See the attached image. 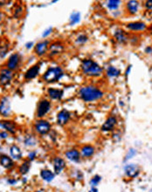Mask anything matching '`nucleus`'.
<instances>
[{
    "instance_id": "f257e3e1",
    "label": "nucleus",
    "mask_w": 152,
    "mask_h": 192,
    "mask_svg": "<svg viewBox=\"0 0 152 192\" xmlns=\"http://www.w3.org/2000/svg\"><path fill=\"white\" fill-rule=\"evenodd\" d=\"M79 94L84 102H90L102 99L103 97V92L100 90L96 87L87 86L83 87L80 89Z\"/></svg>"
},
{
    "instance_id": "f03ea898",
    "label": "nucleus",
    "mask_w": 152,
    "mask_h": 192,
    "mask_svg": "<svg viewBox=\"0 0 152 192\" xmlns=\"http://www.w3.org/2000/svg\"><path fill=\"white\" fill-rule=\"evenodd\" d=\"M81 69L84 74L87 76H99L102 72V68L98 65L96 62L92 60L87 59L84 60L81 63Z\"/></svg>"
},
{
    "instance_id": "7ed1b4c3",
    "label": "nucleus",
    "mask_w": 152,
    "mask_h": 192,
    "mask_svg": "<svg viewBox=\"0 0 152 192\" xmlns=\"http://www.w3.org/2000/svg\"><path fill=\"white\" fill-rule=\"evenodd\" d=\"M63 76V70L60 66L56 67H50L48 70L44 73L43 79L46 82L54 83L58 81Z\"/></svg>"
},
{
    "instance_id": "20e7f679",
    "label": "nucleus",
    "mask_w": 152,
    "mask_h": 192,
    "mask_svg": "<svg viewBox=\"0 0 152 192\" xmlns=\"http://www.w3.org/2000/svg\"><path fill=\"white\" fill-rule=\"evenodd\" d=\"M35 128H36L37 132L39 135H46L50 131L51 124L48 121L45 120H37L36 123H35Z\"/></svg>"
},
{
    "instance_id": "39448f33",
    "label": "nucleus",
    "mask_w": 152,
    "mask_h": 192,
    "mask_svg": "<svg viewBox=\"0 0 152 192\" xmlns=\"http://www.w3.org/2000/svg\"><path fill=\"white\" fill-rule=\"evenodd\" d=\"M50 107H51V104H50V102L48 101H46V100L40 101V102L39 103L38 108H37V115H38V117L41 118L43 116H45L49 112Z\"/></svg>"
},
{
    "instance_id": "423d86ee",
    "label": "nucleus",
    "mask_w": 152,
    "mask_h": 192,
    "mask_svg": "<svg viewBox=\"0 0 152 192\" xmlns=\"http://www.w3.org/2000/svg\"><path fill=\"white\" fill-rule=\"evenodd\" d=\"M12 77H13V73H12V70H10L8 68L2 69L0 72V85L1 86L8 85L11 82Z\"/></svg>"
},
{
    "instance_id": "0eeeda50",
    "label": "nucleus",
    "mask_w": 152,
    "mask_h": 192,
    "mask_svg": "<svg viewBox=\"0 0 152 192\" xmlns=\"http://www.w3.org/2000/svg\"><path fill=\"white\" fill-rule=\"evenodd\" d=\"M124 171H125V174H126L127 176L134 178V177H136L139 175L140 168L136 164H128V165L125 166Z\"/></svg>"
},
{
    "instance_id": "6e6552de",
    "label": "nucleus",
    "mask_w": 152,
    "mask_h": 192,
    "mask_svg": "<svg viewBox=\"0 0 152 192\" xmlns=\"http://www.w3.org/2000/svg\"><path fill=\"white\" fill-rule=\"evenodd\" d=\"M11 113V103L7 97H4L0 102V114L3 116H8Z\"/></svg>"
},
{
    "instance_id": "1a4fd4ad",
    "label": "nucleus",
    "mask_w": 152,
    "mask_h": 192,
    "mask_svg": "<svg viewBox=\"0 0 152 192\" xmlns=\"http://www.w3.org/2000/svg\"><path fill=\"white\" fill-rule=\"evenodd\" d=\"M69 119H70V113L66 109L61 110V112L58 114V115H57V121H58V123L61 126L66 125L68 122Z\"/></svg>"
},
{
    "instance_id": "9d476101",
    "label": "nucleus",
    "mask_w": 152,
    "mask_h": 192,
    "mask_svg": "<svg viewBox=\"0 0 152 192\" xmlns=\"http://www.w3.org/2000/svg\"><path fill=\"white\" fill-rule=\"evenodd\" d=\"M116 122H117V120L115 116H109L106 121L104 122V124L102 127V131H111L113 130V128L115 127V126L116 125Z\"/></svg>"
},
{
    "instance_id": "9b49d317",
    "label": "nucleus",
    "mask_w": 152,
    "mask_h": 192,
    "mask_svg": "<svg viewBox=\"0 0 152 192\" xmlns=\"http://www.w3.org/2000/svg\"><path fill=\"white\" fill-rule=\"evenodd\" d=\"M54 168L55 174H60L61 171L66 167V162L64 161V159H62L61 157H55L54 159Z\"/></svg>"
},
{
    "instance_id": "f8f14e48",
    "label": "nucleus",
    "mask_w": 152,
    "mask_h": 192,
    "mask_svg": "<svg viewBox=\"0 0 152 192\" xmlns=\"http://www.w3.org/2000/svg\"><path fill=\"white\" fill-rule=\"evenodd\" d=\"M63 50H64V46L61 42H55L50 46L49 54L51 56H55V55L61 54L63 52Z\"/></svg>"
},
{
    "instance_id": "ddd939ff",
    "label": "nucleus",
    "mask_w": 152,
    "mask_h": 192,
    "mask_svg": "<svg viewBox=\"0 0 152 192\" xmlns=\"http://www.w3.org/2000/svg\"><path fill=\"white\" fill-rule=\"evenodd\" d=\"M48 41L45 40V41H41L39 42L35 46V53L37 55L39 56H43L44 54L46 53V50L48 48Z\"/></svg>"
},
{
    "instance_id": "4468645a",
    "label": "nucleus",
    "mask_w": 152,
    "mask_h": 192,
    "mask_svg": "<svg viewBox=\"0 0 152 192\" xmlns=\"http://www.w3.org/2000/svg\"><path fill=\"white\" fill-rule=\"evenodd\" d=\"M19 60H20V58H19V55L18 54H12V56L9 58V60H8V63H7L8 69H10V70L16 69L18 63H19Z\"/></svg>"
},
{
    "instance_id": "2eb2a0df",
    "label": "nucleus",
    "mask_w": 152,
    "mask_h": 192,
    "mask_svg": "<svg viewBox=\"0 0 152 192\" xmlns=\"http://www.w3.org/2000/svg\"><path fill=\"white\" fill-rule=\"evenodd\" d=\"M0 127L4 129H6L8 132L15 134L16 132V124L12 120H2L0 121Z\"/></svg>"
},
{
    "instance_id": "dca6fc26",
    "label": "nucleus",
    "mask_w": 152,
    "mask_h": 192,
    "mask_svg": "<svg viewBox=\"0 0 152 192\" xmlns=\"http://www.w3.org/2000/svg\"><path fill=\"white\" fill-rule=\"evenodd\" d=\"M66 157H67L68 160L72 161L74 162H79L80 160V154L77 150H67V152L65 153Z\"/></svg>"
},
{
    "instance_id": "f3484780",
    "label": "nucleus",
    "mask_w": 152,
    "mask_h": 192,
    "mask_svg": "<svg viewBox=\"0 0 152 192\" xmlns=\"http://www.w3.org/2000/svg\"><path fill=\"white\" fill-rule=\"evenodd\" d=\"M39 66L38 65H35V66H32L31 68H29L25 74H24V78L26 79H34L35 77H37V75L39 74Z\"/></svg>"
},
{
    "instance_id": "a211bd4d",
    "label": "nucleus",
    "mask_w": 152,
    "mask_h": 192,
    "mask_svg": "<svg viewBox=\"0 0 152 192\" xmlns=\"http://www.w3.org/2000/svg\"><path fill=\"white\" fill-rule=\"evenodd\" d=\"M127 28L130 31H143L146 28V24L143 22H133L127 24Z\"/></svg>"
},
{
    "instance_id": "6ab92c4d",
    "label": "nucleus",
    "mask_w": 152,
    "mask_h": 192,
    "mask_svg": "<svg viewBox=\"0 0 152 192\" xmlns=\"http://www.w3.org/2000/svg\"><path fill=\"white\" fill-rule=\"evenodd\" d=\"M0 164H1L4 168H12L13 165H14V163L12 162V158L9 157V156H5V155L0 156Z\"/></svg>"
},
{
    "instance_id": "aec40b11",
    "label": "nucleus",
    "mask_w": 152,
    "mask_h": 192,
    "mask_svg": "<svg viewBox=\"0 0 152 192\" xmlns=\"http://www.w3.org/2000/svg\"><path fill=\"white\" fill-rule=\"evenodd\" d=\"M115 38L116 39L119 43H126L128 41V37H127V34L125 33V31L122 29H118V30L116 31L115 32Z\"/></svg>"
},
{
    "instance_id": "412c9836",
    "label": "nucleus",
    "mask_w": 152,
    "mask_h": 192,
    "mask_svg": "<svg viewBox=\"0 0 152 192\" xmlns=\"http://www.w3.org/2000/svg\"><path fill=\"white\" fill-rule=\"evenodd\" d=\"M10 154L11 156L14 160H19L22 157V153H21V150L18 148L17 145H12L10 149Z\"/></svg>"
},
{
    "instance_id": "4be33fe9",
    "label": "nucleus",
    "mask_w": 152,
    "mask_h": 192,
    "mask_svg": "<svg viewBox=\"0 0 152 192\" xmlns=\"http://www.w3.org/2000/svg\"><path fill=\"white\" fill-rule=\"evenodd\" d=\"M80 154L84 157H90L95 154V148L91 145H86V146L81 148Z\"/></svg>"
},
{
    "instance_id": "5701e85b",
    "label": "nucleus",
    "mask_w": 152,
    "mask_h": 192,
    "mask_svg": "<svg viewBox=\"0 0 152 192\" xmlns=\"http://www.w3.org/2000/svg\"><path fill=\"white\" fill-rule=\"evenodd\" d=\"M48 94L51 99L53 100H61L63 96V91L61 89H54V88H49Z\"/></svg>"
},
{
    "instance_id": "b1692460",
    "label": "nucleus",
    "mask_w": 152,
    "mask_h": 192,
    "mask_svg": "<svg viewBox=\"0 0 152 192\" xmlns=\"http://www.w3.org/2000/svg\"><path fill=\"white\" fill-rule=\"evenodd\" d=\"M138 6H139V4L137 1L131 0L127 3V10L130 14H135L138 11Z\"/></svg>"
},
{
    "instance_id": "393cba45",
    "label": "nucleus",
    "mask_w": 152,
    "mask_h": 192,
    "mask_svg": "<svg viewBox=\"0 0 152 192\" xmlns=\"http://www.w3.org/2000/svg\"><path fill=\"white\" fill-rule=\"evenodd\" d=\"M40 176L42 177L43 180L50 183V182H52V181L54 180V174L52 171L48 170V169H43V170H41V172H40Z\"/></svg>"
},
{
    "instance_id": "a878e982",
    "label": "nucleus",
    "mask_w": 152,
    "mask_h": 192,
    "mask_svg": "<svg viewBox=\"0 0 152 192\" xmlns=\"http://www.w3.org/2000/svg\"><path fill=\"white\" fill-rule=\"evenodd\" d=\"M80 20V12H74L70 15V24L71 25L79 23Z\"/></svg>"
},
{
    "instance_id": "bb28decb",
    "label": "nucleus",
    "mask_w": 152,
    "mask_h": 192,
    "mask_svg": "<svg viewBox=\"0 0 152 192\" xmlns=\"http://www.w3.org/2000/svg\"><path fill=\"white\" fill-rule=\"evenodd\" d=\"M107 75L109 77H117L120 75V70H118L115 66H109L107 70Z\"/></svg>"
},
{
    "instance_id": "cd10ccee",
    "label": "nucleus",
    "mask_w": 152,
    "mask_h": 192,
    "mask_svg": "<svg viewBox=\"0 0 152 192\" xmlns=\"http://www.w3.org/2000/svg\"><path fill=\"white\" fill-rule=\"evenodd\" d=\"M30 168V162L29 161H25V162L19 167V172L22 175H25Z\"/></svg>"
},
{
    "instance_id": "c85d7f7f",
    "label": "nucleus",
    "mask_w": 152,
    "mask_h": 192,
    "mask_svg": "<svg viewBox=\"0 0 152 192\" xmlns=\"http://www.w3.org/2000/svg\"><path fill=\"white\" fill-rule=\"evenodd\" d=\"M8 50H9V45L6 44V42H4L0 46V57L4 58L7 54Z\"/></svg>"
},
{
    "instance_id": "c756f323",
    "label": "nucleus",
    "mask_w": 152,
    "mask_h": 192,
    "mask_svg": "<svg viewBox=\"0 0 152 192\" xmlns=\"http://www.w3.org/2000/svg\"><path fill=\"white\" fill-rule=\"evenodd\" d=\"M120 6V1L118 0H110L108 2V7L110 10H116Z\"/></svg>"
},
{
    "instance_id": "7c9ffc66",
    "label": "nucleus",
    "mask_w": 152,
    "mask_h": 192,
    "mask_svg": "<svg viewBox=\"0 0 152 192\" xmlns=\"http://www.w3.org/2000/svg\"><path fill=\"white\" fill-rule=\"evenodd\" d=\"M24 143L27 146H33L35 144V139L33 136H31V135H28L25 137V140H24Z\"/></svg>"
},
{
    "instance_id": "2f4dec72",
    "label": "nucleus",
    "mask_w": 152,
    "mask_h": 192,
    "mask_svg": "<svg viewBox=\"0 0 152 192\" xmlns=\"http://www.w3.org/2000/svg\"><path fill=\"white\" fill-rule=\"evenodd\" d=\"M101 180H102V177L100 175H95L91 179V181H90V183H91L93 187H95L101 182Z\"/></svg>"
},
{
    "instance_id": "473e14b6",
    "label": "nucleus",
    "mask_w": 152,
    "mask_h": 192,
    "mask_svg": "<svg viewBox=\"0 0 152 192\" xmlns=\"http://www.w3.org/2000/svg\"><path fill=\"white\" fill-rule=\"evenodd\" d=\"M87 41V37L86 36V35H83V34H81V35H80L78 38H77V39H76V42L79 43V44H84Z\"/></svg>"
},
{
    "instance_id": "72a5a7b5",
    "label": "nucleus",
    "mask_w": 152,
    "mask_h": 192,
    "mask_svg": "<svg viewBox=\"0 0 152 192\" xmlns=\"http://www.w3.org/2000/svg\"><path fill=\"white\" fill-rule=\"evenodd\" d=\"M136 154V151L134 150V149H131V150H128V154H127V156H126V158H125V161H128L129 160L131 157H133Z\"/></svg>"
},
{
    "instance_id": "f704fd0d",
    "label": "nucleus",
    "mask_w": 152,
    "mask_h": 192,
    "mask_svg": "<svg viewBox=\"0 0 152 192\" xmlns=\"http://www.w3.org/2000/svg\"><path fill=\"white\" fill-rule=\"evenodd\" d=\"M23 12L22 7L18 6V7H17V9H16V10H15V12H14V16H15L16 18H19V17H20V15H21V12Z\"/></svg>"
},
{
    "instance_id": "c9c22d12",
    "label": "nucleus",
    "mask_w": 152,
    "mask_h": 192,
    "mask_svg": "<svg viewBox=\"0 0 152 192\" xmlns=\"http://www.w3.org/2000/svg\"><path fill=\"white\" fill-rule=\"evenodd\" d=\"M52 31H53V28L52 27H49L48 29H46V30L44 32H43V34H42V37H44V38H46V37H47L52 32Z\"/></svg>"
},
{
    "instance_id": "e433bc0d",
    "label": "nucleus",
    "mask_w": 152,
    "mask_h": 192,
    "mask_svg": "<svg viewBox=\"0 0 152 192\" xmlns=\"http://www.w3.org/2000/svg\"><path fill=\"white\" fill-rule=\"evenodd\" d=\"M145 7L146 9L150 10V11H152V0H149L145 3Z\"/></svg>"
},
{
    "instance_id": "4c0bfd02",
    "label": "nucleus",
    "mask_w": 152,
    "mask_h": 192,
    "mask_svg": "<svg viewBox=\"0 0 152 192\" xmlns=\"http://www.w3.org/2000/svg\"><path fill=\"white\" fill-rule=\"evenodd\" d=\"M35 156H36V153L35 152H31L30 154H29V160L32 161V160H33L34 158H35Z\"/></svg>"
},
{
    "instance_id": "58836bf2",
    "label": "nucleus",
    "mask_w": 152,
    "mask_h": 192,
    "mask_svg": "<svg viewBox=\"0 0 152 192\" xmlns=\"http://www.w3.org/2000/svg\"><path fill=\"white\" fill-rule=\"evenodd\" d=\"M145 53H147V54H152L151 46H147V47L145 48Z\"/></svg>"
},
{
    "instance_id": "ea45409f",
    "label": "nucleus",
    "mask_w": 152,
    "mask_h": 192,
    "mask_svg": "<svg viewBox=\"0 0 152 192\" xmlns=\"http://www.w3.org/2000/svg\"><path fill=\"white\" fill-rule=\"evenodd\" d=\"M131 68H132V66H131V65H129V66H128V68H127V70H126V73H125V74H126V76H128V74H129Z\"/></svg>"
},
{
    "instance_id": "a19ab883",
    "label": "nucleus",
    "mask_w": 152,
    "mask_h": 192,
    "mask_svg": "<svg viewBox=\"0 0 152 192\" xmlns=\"http://www.w3.org/2000/svg\"><path fill=\"white\" fill-rule=\"evenodd\" d=\"M32 46H33V42H29V43H27V44L25 45V46H26V48H28V49H30V48L32 47Z\"/></svg>"
},
{
    "instance_id": "79ce46f5",
    "label": "nucleus",
    "mask_w": 152,
    "mask_h": 192,
    "mask_svg": "<svg viewBox=\"0 0 152 192\" xmlns=\"http://www.w3.org/2000/svg\"><path fill=\"white\" fill-rule=\"evenodd\" d=\"M91 191L92 192H98V190H97V189H95V187H93V188H92Z\"/></svg>"
},
{
    "instance_id": "37998d69",
    "label": "nucleus",
    "mask_w": 152,
    "mask_h": 192,
    "mask_svg": "<svg viewBox=\"0 0 152 192\" xmlns=\"http://www.w3.org/2000/svg\"><path fill=\"white\" fill-rule=\"evenodd\" d=\"M8 182H9L10 183H12V184H13V183H16V181L15 180H8Z\"/></svg>"
},
{
    "instance_id": "c03bdc74",
    "label": "nucleus",
    "mask_w": 152,
    "mask_h": 192,
    "mask_svg": "<svg viewBox=\"0 0 152 192\" xmlns=\"http://www.w3.org/2000/svg\"><path fill=\"white\" fill-rule=\"evenodd\" d=\"M5 4H6V1H0V6H4Z\"/></svg>"
},
{
    "instance_id": "a18cd8bd",
    "label": "nucleus",
    "mask_w": 152,
    "mask_h": 192,
    "mask_svg": "<svg viewBox=\"0 0 152 192\" xmlns=\"http://www.w3.org/2000/svg\"><path fill=\"white\" fill-rule=\"evenodd\" d=\"M35 192H46V190H43V189H41V190H36Z\"/></svg>"
},
{
    "instance_id": "49530a36",
    "label": "nucleus",
    "mask_w": 152,
    "mask_h": 192,
    "mask_svg": "<svg viewBox=\"0 0 152 192\" xmlns=\"http://www.w3.org/2000/svg\"><path fill=\"white\" fill-rule=\"evenodd\" d=\"M0 20H1V14H0Z\"/></svg>"
},
{
    "instance_id": "de8ad7c7",
    "label": "nucleus",
    "mask_w": 152,
    "mask_h": 192,
    "mask_svg": "<svg viewBox=\"0 0 152 192\" xmlns=\"http://www.w3.org/2000/svg\"><path fill=\"white\" fill-rule=\"evenodd\" d=\"M0 134H1V132H0Z\"/></svg>"
}]
</instances>
